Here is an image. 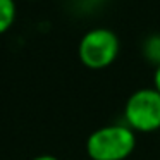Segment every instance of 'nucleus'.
I'll return each instance as SVG.
<instances>
[{
  "label": "nucleus",
  "mask_w": 160,
  "mask_h": 160,
  "mask_svg": "<svg viewBox=\"0 0 160 160\" xmlns=\"http://www.w3.org/2000/svg\"><path fill=\"white\" fill-rule=\"evenodd\" d=\"M136 143V132L128 124H107L88 136L86 155L90 160H128Z\"/></svg>",
  "instance_id": "nucleus-1"
},
{
  "label": "nucleus",
  "mask_w": 160,
  "mask_h": 160,
  "mask_svg": "<svg viewBox=\"0 0 160 160\" xmlns=\"http://www.w3.org/2000/svg\"><path fill=\"white\" fill-rule=\"evenodd\" d=\"M143 55L155 67L158 66L160 64V35H152L145 40V43H143Z\"/></svg>",
  "instance_id": "nucleus-5"
},
{
  "label": "nucleus",
  "mask_w": 160,
  "mask_h": 160,
  "mask_svg": "<svg viewBox=\"0 0 160 160\" xmlns=\"http://www.w3.org/2000/svg\"><path fill=\"white\" fill-rule=\"evenodd\" d=\"M121 53V40L108 28L88 29L79 40L78 57L81 64L91 71L110 67Z\"/></svg>",
  "instance_id": "nucleus-2"
},
{
  "label": "nucleus",
  "mask_w": 160,
  "mask_h": 160,
  "mask_svg": "<svg viewBox=\"0 0 160 160\" xmlns=\"http://www.w3.org/2000/svg\"><path fill=\"white\" fill-rule=\"evenodd\" d=\"M33 160H59V158L53 157V155H38V157H35Z\"/></svg>",
  "instance_id": "nucleus-7"
},
{
  "label": "nucleus",
  "mask_w": 160,
  "mask_h": 160,
  "mask_svg": "<svg viewBox=\"0 0 160 160\" xmlns=\"http://www.w3.org/2000/svg\"><path fill=\"white\" fill-rule=\"evenodd\" d=\"M153 88L160 91V64L155 67V72H153Z\"/></svg>",
  "instance_id": "nucleus-6"
},
{
  "label": "nucleus",
  "mask_w": 160,
  "mask_h": 160,
  "mask_svg": "<svg viewBox=\"0 0 160 160\" xmlns=\"http://www.w3.org/2000/svg\"><path fill=\"white\" fill-rule=\"evenodd\" d=\"M124 121L132 131L155 132L160 129V91L157 88H139L128 97Z\"/></svg>",
  "instance_id": "nucleus-3"
},
{
  "label": "nucleus",
  "mask_w": 160,
  "mask_h": 160,
  "mask_svg": "<svg viewBox=\"0 0 160 160\" xmlns=\"http://www.w3.org/2000/svg\"><path fill=\"white\" fill-rule=\"evenodd\" d=\"M16 19V4L14 0H0V35L5 33Z\"/></svg>",
  "instance_id": "nucleus-4"
}]
</instances>
